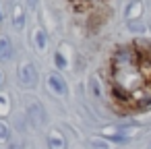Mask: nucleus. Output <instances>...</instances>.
<instances>
[{"label": "nucleus", "instance_id": "f257e3e1", "mask_svg": "<svg viewBox=\"0 0 151 149\" xmlns=\"http://www.w3.org/2000/svg\"><path fill=\"white\" fill-rule=\"evenodd\" d=\"M110 89L126 104L151 101V56L147 46L132 44L114 52L110 62Z\"/></svg>", "mask_w": 151, "mask_h": 149}, {"label": "nucleus", "instance_id": "f03ea898", "mask_svg": "<svg viewBox=\"0 0 151 149\" xmlns=\"http://www.w3.org/2000/svg\"><path fill=\"white\" fill-rule=\"evenodd\" d=\"M48 145H50V149H64V147H66L62 135H58L56 130H52V132L48 135Z\"/></svg>", "mask_w": 151, "mask_h": 149}, {"label": "nucleus", "instance_id": "7ed1b4c3", "mask_svg": "<svg viewBox=\"0 0 151 149\" xmlns=\"http://www.w3.org/2000/svg\"><path fill=\"white\" fill-rule=\"evenodd\" d=\"M9 40H0V58H9Z\"/></svg>", "mask_w": 151, "mask_h": 149}, {"label": "nucleus", "instance_id": "20e7f679", "mask_svg": "<svg viewBox=\"0 0 151 149\" xmlns=\"http://www.w3.org/2000/svg\"><path fill=\"white\" fill-rule=\"evenodd\" d=\"M91 145H93V149H110V145L104 143V141H99V139H93Z\"/></svg>", "mask_w": 151, "mask_h": 149}, {"label": "nucleus", "instance_id": "39448f33", "mask_svg": "<svg viewBox=\"0 0 151 149\" xmlns=\"http://www.w3.org/2000/svg\"><path fill=\"white\" fill-rule=\"evenodd\" d=\"M4 137H6V126L0 124V139H4Z\"/></svg>", "mask_w": 151, "mask_h": 149}]
</instances>
